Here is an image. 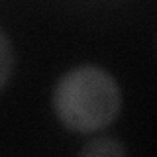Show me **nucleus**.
Wrapping results in <instances>:
<instances>
[{"label":"nucleus","mask_w":157,"mask_h":157,"mask_svg":"<svg viewBox=\"0 0 157 157\" xmlns=\"http://www.w3.org/2000/svg\"><path fill=\"white\" fill-rule=\"evenodd\" d=\"M51 108L63 128L88 136L106 130L118 118L122 92L106 69L78 65L59 77L53 86Z\"/></svg>","instance_id":"f257e3e1"},{"label":"nucleus","mask_w":157,"mask_h":157,"mask_svg":"<svg viewBox=\"0 0 157 157\" xmlns=\"http://www.w3.org/2000/svg\"><path fill=\"white\" fill-rule=\"evenodd\" d=\"M128 149L116 137H94L88 140L81 147V155L86 157H112V155H126Z\"/></svg>","instance_id":"f03ea898"},{"label":"nucleus","mask_w":157,"mask_h":157,"mask_svg":"<svg viewBox=\"0 0 157 157\" xmlns=\"http://www.w3.org/2000/svg\"><path fill=\"white\" fill-rule=\"evenodd\" d=\"M14 71V49L4 29H0V90L6 86Z\"/></svg>","instance_id":"7ed1b4c3"}]
</instances>
